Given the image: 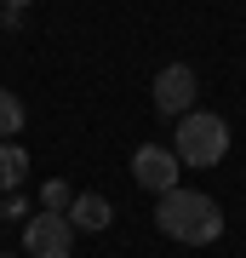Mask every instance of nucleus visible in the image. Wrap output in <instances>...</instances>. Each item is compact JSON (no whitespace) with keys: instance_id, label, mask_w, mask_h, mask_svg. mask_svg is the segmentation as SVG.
I'll return each instance as SVG.
<instances>
[{"instance_id":"nucleus-1","label":"nucleus","mask_w":246,"mask_h":258,"mask_svg":"<svg viewBox=\"0 0 246 258\" xmlns=\"http://www.w3.org/2000/svg\"><path fill=\"white\" fill-rule=\"evenodd\" d=\"M155 224L166 241H178V247H212V241L223 235V207L212 201L201 189H166L160 207H155Z\"/></svg>"},{"instance_id":"nucleus-2","label":"nucleus","mask_w":246,"mask_h":258,"mask_svg":"<svg viewBox=\"0 0 246 258\" xmlns=\"http://www.w3.org/2000/svg\"><path fill=\"white\" fill-rule=\"evenodd\" d=\"M172 155H178L183 166H218V161L229 155V120L212 115V109H189V115H178Z\"/></svg>"},{"instance_id":"nucleus-3","label":"nucleus","mask_w":246,"mask_h":258,"mask_svg":"<svg viewBox=\"0 0 246 258\" xmlns=\"http://www.w3.org/2000/svg\"><path fill=\"white\" fill-rule=\"evenodd\" d=\"M74 224L63 218V212H29L23 218V252L29 258H69L74 252Z\"/></svg>"},{"instance_id":"nucleus-4","label":"nucleus","mask_w":246,"mask_h":258,"mask_svg":"<svg viewBox=\"0 0 246 258\" xmlns=\"http://www.w3.org/2000/svg\"><path fill=\"white\" fill-rule=\"evenodd\" d=\"M149 92H155V109L160 115H189L195 109V98H201V81H195V69L189 63H166L160 75H155V86H149Z\"/></svg>"},{"instance_id":"nucleus-5","label":"nucleus","mask_w":246,"mask_h":258,"mask_svg":"<svg viewBox=\"0 0 246 258\" xmlns=\"http://www.w3.org/2000/svg\"><path fill=\"white\" fill-rule=\"evenodd\" d=\"M178 172H183V161L172 155V149H160V144H143V149L132 155V184L149 189V195L178 189Z\"/></svg>"},{"instance_id":"nucleus-6","label":"nucleus","mask_w":246,"mask_h":258,"mask_svg":"<svg viewBox=\"0 0 246 258\" xmlns=\"http://www.w3.org/2000/svg\"><path fill=\"white\" fill-rule=\"evenodd\" d=\"M63 218L74 224V235H103V230L115 224V201H109V195H98V189H86V195H74V201H69Z\"/></svg>"},{"instance_id":"nucleus-7","label":"nucleus","mask_w":246,"mask_h":258,"mask_svg":"<svg viewBox=\"0 0 246 258\" xmlns=\"http://www.w3.org/2000/svg\"><path fill=\"white\" fill-rule=\"evenodd\" d=\"M23 178H29V149L12 138V144H0V195L23 189Z\"/></svg>"},{"instance_id":"nucleus-8","label":"nucleus","mask_w":246,"mask_h":258,"mask_svg":"<svg viewBox=\"0 0 246 258\" xmlns=\"http://www.w3.org/2000/svg\"><path fill=\"white\" fill-rule=\"evenodd\" d=\"M18 132H23V103H18V92L0 86V144H12Z\"/></svg>"},{"instance_id":"nucleus-9","label":"nucleus","mask_w":246,"mask_h":258,"mask_svg":"<svg viewBox=\"0 0 246 258\" xmlns=\"http://www.w3.org/2000/svg\"><path fill=\"white\" fill-rule=\"evenodd\" d=\"M69 201H74V189L63 178H46L40 184V212H69Z\"/></svg>"},{"instance_id":"nucleus-10","label":"nucleus","mask_w":246,"mask_h":258,"mask_svg":"<svg viewBox=\"0 0 246 258\" xmlns=\"http://www.w3.org/2000/svg\"><path fill=\"white\" fill-rule=\"evenodd\" d=\"M29 212H35V207H29V195H23V189H6V201H0V224H23Z\"/></svg>"},{"instance_id":"nucleus-11","label":"nucleus","mask_w":246,"mask_h":258,"mask_svg":"<svg viewBox=\"0 0 246 258\" xmlns=\"http://www.w3.org/2000/svg\"><path fill=\"white\" fill-rule=\"evenodd\" d=\"M0 6H6V12H23V6H29V0H0Z\"/></svg>"},{"instance_id":"nucleus-12","label":"nucleus","mask_w":246,"mask_h":258,"mask_svg":"<svg viewBox=\"0 0 246 258\" xmlns=\"http://www.w3.org/2000/svg\"><path fill=\"white\" fill-rule=\"evenodd\" d=\"M0 29H6V6H0Z\"/></svg>"},{"instance_id":"nucleus-13","label":"nucleus","mask_w":246,"mask_h":258,"mask_svg":"<svg viewBox=\"0 0 246 258\" xmlns=\"http://www.w3.org/2000/svg\"><path fill=\"white\" fill-rule=\"evenodd\" d=\"M0 258H12V252H0Z\"/></svg>"}]
</instances>
